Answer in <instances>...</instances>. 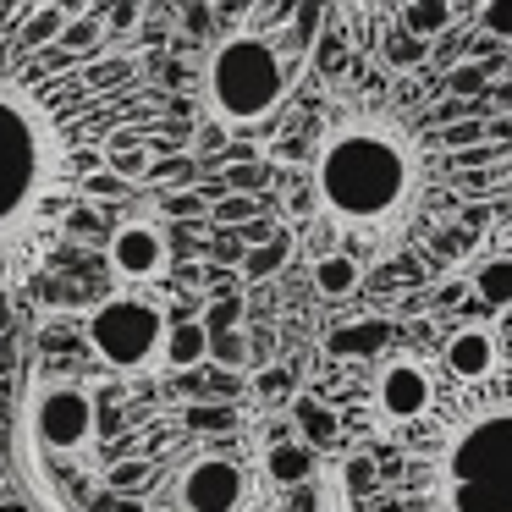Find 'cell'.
<instances>
[{
	"label": "cell",
	"mask_w": 512,
	"mask_h": 512,
	"mask_svg": "<svg viewBox=\"0 0 512 512\" xmlns=\"http://www.w3.org/2000/svg\"><path fill=\"white\" fill-rule=\"evenodd\" d=\"M413 182V160L380 127H353V133H336L320 149V166H314V188L320 204L342 221H380L402 204Z\"/></svg>",
	"instance_id": "cell-1"
},
{
	"label": "cell",
	"mask_w": 512,
	"mask_h": 512,
	"mask_svg": "<svg viewBox=\"0 0 512 512\" xmlns=\"http://www.w3.org/2000/svg\"><path fill=\"white\" fill-rule=\"evenodd\" d=\"M452 512H512V408L479 413L446 457Z\"/></svg>",
	"instance_id": "cell-2"
},
{
	"label": "cell",
	"mask_w": 512,
	"mask_h": 512,
	"mask_svg": "<svg viewBox=\"0 0 512 512\" xmlns=\"http://www.w3.org/2000/svg\"><path fill=\"white\" fill-rule=\"evenodd\" d=\"M204 89L226 122H265L287 100V61L265 39H226L210 56Z\"/></svg>",
	"instance_id": "cell-3"
},
{
	"label": "cell",
	"mask_w": 512,
	"mask_h": 512,
	"mask_svg": "<svg viewBox=\"0 0 512 512\" xmlns=\"http://www.w3.org/2000/svg\"><path fill=\"white\" fill-rule=\"evenodd\" d=\"M83 331H89V347L105 358V364L144 369L155 353H166V331H171V325L160 320V309L149 298L122 292V298H105L100 309L89 314Z\"/></svg>",
	"instance_id": "cell-4"
},
{
	"label": "cell",
	"mask_w": 512,
	"mask_h": 512,
	"mask_svg": "<svg viewBox=\"0 0 512 512\" xmlns=\"http://www.w3.org/2000/svg\"><path fill=\"white\" fill-rule=\"evenodd\" d=\"M39 171H45V138L34 116L0 94V226H12L34 204Z\"/></svg>",
	"instance_id": "cell-5"
},
{
	"label": "cell",
	"mask_w": 512,
	"mask_h": 512,
	"mask_svg": "<svg viewBox=\"0 0 512 512\" xmlns=\"http://www.w3.org/2000/svg\"><path fill=\"white\" fill-rule=\"evenodd\" d=\"M34 435L50 446V452H72L94 435V397L78 386H56L39 397L34 408Z\"/></svg>",
	"instance_id": "cell-6"
},
{
	"label": "cell",
	"mask_w": 512,
	"mask_h": 512,
	"mask_svg": "<svg viewBox=\"0 0 512 512\" xmlns=\"http://www.w3.org/2000/svg\"><path fill=\"white\" fill-rule=\"evenodd\" d=\"M248 479L232 457H199L182 474V512H243Z\"/></svg>",
	"instance_id": "cell-7"
},
{
	"label": "cell",
	"mask_w": 512,
	"mask_h": 512,
	"mask_svg": "<svg viewBox=\"0 0 512 512\" xmlns=\"http://www.w3.org/2000/svg\"><path fill=\"white\" fill-rule=\"evenodd\" d=\"M375 402H380V413H386V419H397V424L424 419V413H430V402H435L430 369H424L419 358H391V364L380 369V380H375Z\"/></svg>",
	"instance_id": "cell-8"
},
{
	"label": "cell",
	"mask_w": 512,
	"mask_h": 512,
	"mask_svg": "<svg viewBox=\"0 0 512 512\" xmlns=\"http://www.w3.org/2000/svg\"><path fill=\"white\" fill-rule=\"evenodd\" d=\"M105 259H111V270L122 281H133V287L138 281H155L160 270H166V237H160V226H149V221H127V226H116Z\"/></svg>",
	"instance_id": "cell-9"
},
{
	"label": "cell",
	"mask_w": 512,
	"mask_h": 512,
	"mask_svg": "<svg viewBox=\"0 0 512 512\" xmlns=\"http://www.w3.org/2000/svg\"><path fill=\"white\" fill-rule=\"evenodd\" d=\"M259 468H265L270 485H303V479L314 474V446L303 441L298 430L276 435V441L265 446V457H259Z\"/></svg>",
	"instance_id": "cell-10"
},
{
	"label": "cell",
	"mask_w": 512,
	"mask_h": 512,
	"mask_svg": "<svg viewBox=\"0 0 512 512\" xmlns=\"http://www.w3.org/2000/svg\"><path fill=\"white\" fill-rule=\"evenodd\" d=\"M446 369H452L457 380H485L490 369H496V342H490V331H479V325H468V331H457L452 342H446Z\"/></svg>",
	"instance_id": "cell-11"
},
{
	"label": "cell",
	"mask_w": 512,
	"mask_h": 512,
	"mask_svg": "<svg viewBox=\"0 0 512 512\" xmlns=\"http://www.w3.org/2000/svg\"><path fill=\"white\" fill-rule=\"evenodd\" d=\"M452 23H457V6H452V0H408V6H402V34L419 39V45L441 39Z\"/></svg>",
	"instance_id": "cell-12"
},
{
	"label": "cell",
	"mask_w": 512,
	"mask_h": 512,
	"mask_svg": "<svg viewBox=\"0 0 512 512\" xmlns=\"http://www.w3.org/2000/svg\"><path fill=\"white\" fill-rule=\"evenodd\" d=\"M210 342H215V336L204 331L199 320H177V325L166 331V364H171V369L204 364V358H210Z\"/></svg>",
	"instance_id": "cell-13"
},
{
	"label": "cell",
	"mask_w": 512,
	"mask_h": 512,
	"mask_svg": "<svg viewBox=\"0 0 512 512\" xmlns=\"http://www.w3.org/2000/svg\"><path fill=\"white\" fill-rule=\"evenodd\" d=\"M358 281H364V265H358L353 254H325V259H314V287L325 292V298H353L358 292Z\"/></svg>",
	"instance_id": "cell-14"
},
{
	"label": "cell",
	"mask_w": 512,
	"mask_h": 512,
	"mask_svg": "<svg viewBox=\"0 0 512 512\" xmlns=\"http://www.w3.org/2000/svg\"><path fill=\"white\" fill-rule=\"evenodd\" d=\"M474 292L485 303H496V309H507V303H512V248L479 259V265H474Z\"/></svg>",
	"instance_id": "cell-15"
},
{
	"label": "cell",
	"mask_w": 512,
	"mask_h": 512,
	"mask_svg": "<svg viewBox=\"0 0 512 512\" xmlns=\"http://www.w3.org/2000/svg\"><path fill=\"white\" fill-rule=\"evenodd\" d=\"M72 17L61 12V6H34V12L23 17V45L39 50V45H61V34H67Z\"/></svg>",
	"instance_id": "cell-16"
},
{
	"label": "cell",
	"mask_w": 512,
	"mask_h": 512,
	"mask_svg": "<svg viewBox=\"0 0 512 512\" xmlns=\"http://www.w3.org/2000/svg\"><path fill=\"white\" fill-rule=\"evenodd\" d=\"M100 39H105V28L94 23V17H72L67 34H61V45H67L72 56H94V50H100Z\"/></svg>",
	"instance_id": "cell-17"
},
{
	"label": "cell",
	"mask_w": 512,
	"mask_h": 512,
	"mask_svg": "<svg viewBox=\"0 0 512 512\" xmlns=\"http://www.w3.org/2000/svg\"><path fill=\"white\" fill-rule=\"evenodd\" d=\"M479 28L490 39H501V45H512V0H485L479 6Z\"/></svg>",
	"instance_id": "cell-18"
},
{
	"label": "cell",
	"mask_w": 512,
	"mask_h": 512,
	"mask_svg": "<svg viewBox=\"0 0 512 512\" xmlns=\"http://www.w3.org/2000/svg\"><path fill=\"white\" fill-rule=\"evenodd\" d=\"M210 358H215V364H226V369H243L248 364V336L243 331H221L210 342Z\"/></svg>",
	"instance_id": "cell-19"
},
{
	"label": "cell",
	"mask_w": 512,
	"mask_h": 512,
	"mask_svg": "<svg viewBox=\"0 0 512 512\" xmlns=\"http://www.w3.org/2000/svg\"><path fill=\"white\" fill-rule=\"evenodd\" d=\"M424 50H430V45H419V39L397 34V39H391V45H386V61H391V67H397V72H413V67H419V61H424Z\"/></svg>",
	"instance_id": "cell-20"
},
{
	"label": "cell",
	"mask_w": 512,
	"mask_h": 512,
	"mask_svg": "<svg viewBox=\"0 0 512 512\" xmlns=\"http://www.w3.org/2000/svg\"><path fill=\"white\" fill-rule=\"evenodd\" d=\"M144 166H149V155H138V149H133V155H116L111 160L116 177H144Z\"/></svg>",
	"instance_id": "cell-21"
},
{
	"label": "cell",
	"mask_w": 512,
	"mask_h": 512,
	"mask_svg": "<svg viewBox=\"0 0 512 512\" xmlns=\"http://www.w3.org/2000/svg\"><path fill=\"white\" fill-rule=\"evenodd\" d=\"M111 23H116V28H133V23H138V6H116Z\"/></svg>",
	"instance_id": "cell-22"
},
{
	"label": "cell",
	"mask_w": 512,
	"mask_h": 512,
	"mask_svg": "<svg viewBox=\"0 0 512 512\" xmlns=\"http://www.w3.org/2000/svg\"><path fill=\"white\" fill-rule=\"evenodd\" d=\"M6 320H12V303H6V292H0V331H6Z\"/></svg>",
	"instance_id": "cell-23"
},
{
	"label": "cell",
	"mask_w": 512,
	"mask_h": 512,
	"mask_svg": "<svg viewBox=\"0 0 512 512\" xmlns=\"http://www.w3.org/2000/svg\"><path fill=\"white\" fill-rule=\"evenodd\" d=\"M6 452H12V441H6V430H0V463H6Z\"/></svg>",
	"instance_id": "cell-24"
},
{
	"label": "cell",
	"mask_w": 512,
	"mask_h": 512,
	"mask_svg": "<svg viewBox=\"0 0 512 512\" xmlns=\"http://www.w3.org/2000/svg\"><path fill=\"white\" fill-rule=\"evenodd\" d=\"M507 248H512V232H507Z\"/></svg>",
	"instance_id": "cell-25"
}]
</instances>
